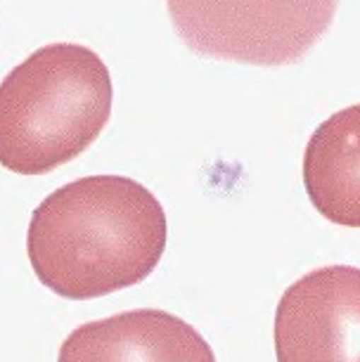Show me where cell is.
<instances>
[{"instance_id":"5","label":"cell","mask_w":360,"mask_h":362,"mask_svg":"<svg viewBox=\"0 0 360 362\" xmlns=\"http://www.w3.org/2000/svg\"><path fill=\"white\" fill-rule=\"evenodd\" d=\"M57 362H216V355L182 317L140 308L76 327Z\"/></svg>"},{"instance_id":"6","label":"cell","mask_w":360,"mask_h":362,"mask_svg":"<svg viewBox=\"0 0 360 362\" xmlns=\"http://www.w3.org/2000/svg\"><path fill=\"white\" fill-rule=\"evenodd\" d=\"M303 187L318 214L360 228V105L323 121L303 154Z\"/></svg>"},{"instance_id":"3","label":"cell","mask_w":360,"mask_h":362,"mask_svg":"<svg viewBox=\"0 0 360 362\" xmlns=\"http://www.w3.org/2000/svg\"><path fill=\"white\" fill-rule=\"evenodd\" d=\"M175 33L211 59L284 66L310 52L339 0H166Z\"/></svg>"},{"instance_id":"4","label":"cell","mask_w":360,"mask_h":362,"mask_svg":"<svg viewBox=\"0 0 360 362\" xmlns=\"http://www.w3.org/2000/svg\"><path fill=\"white\" fill-rule=\"evenodd\" d=\"M277 362H360V268L327 265L287 286L275 310Z\"/></svg>"},{"instance_id":"1","label":"cell","mask_w":360,"mask_h":362,"mask_svg":"<svg viewBox=\"0 0 360 362\" xmlns=\"http://www.w3.org/2000/svg\"><path fill=\"white\" fill-rule=\"evenodd\" d=\"M164 206L124 175H88L47 194L33 211L26 254L57 296L91 300L140 284L166 251Z\"/></svg>"},{"instance_id":"2","label":"cell","mask_w":360,"mask_h":362,"mask_svg":"<svg viewBox=\"0 0 360 362\" xmlns=\"http://www.w3.org/2000/svg\"><path fill=\"white\" fill-rule=\"evenodd\" d=\"M114 105L112 74L76 43L38 47L0 83V166L43 175L83 154Z\"/></svg>"}]
</instances>
